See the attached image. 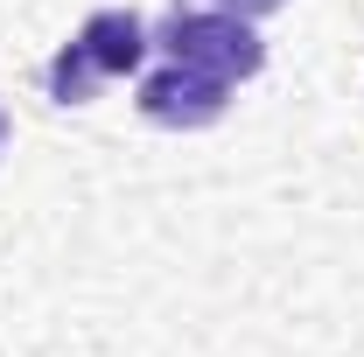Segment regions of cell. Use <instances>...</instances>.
<instances>
[{
	"label": "cell",
	"instance_id": "cell-1",
	"mask_svg": "<svg viewBox=\"0 0 364 357\" xmlns=\"http://www.w3.org/2000/svg\"><path fill=\"white\" fill-rule=\"evenodd\" d=\"M147 49H154V28L140 21L134 7H98L77 21V36L49 56L43 85L56 105H91L98 85H112V78H134L140 63H147Z\"/></svg>",
	"mask_w": 364,
	"mask_h": 357
},
{
	"label": "cell",
	"instance_id": "cell-2",
	"mask_svg": "<svg viewBox=\"0 0 364 357\" xmlns=\"http://www.w3.org/2000/svg\"><path fill=\"white\" fill-rule=\"evenodd\" d=\"M154 43H161L168 63L210 70V78H225L231 91L267 70V43H259V28L238 21V14H225V7H210V0H203V7H176V14H161V21H154Z\"/></svg>",
	"mask_w": 364,
	"mask_h": 357
},
{
	"label": "cell",
	"instance_id": "cell-3",
	"mask_svg": "<svg viewBox=\"0 0 364 357\" xmlns=\"http://www.w3.org/2000/svg\"><path fill=\"white\" fill-rule=\"evenodd\" d=\"M140 119L161 127V134H203L231 112V85L210 70H189V63H161L140 78Z\"/></svg>",
	"mask_w": 364,
	"mask_h": 357
},
{
	"label": "cell",
	"instance_id": "cell-4",
	"mask_svg": "<svg viewBox=\"0 0 364 357\" xmlns=\"http://www.w3.org/2000/svg\"><path fill=\"white\" fill-rule=\"evenodd\" d=\"M210 7H225V14H238V21H267V14L287 7V0H210Z\"/></svg>",
	"mask_w": 364,
	"mask_h": 357
},
{
	"label": "cell",
	"instance_id": "cell-5",
	"mask_svg": "<svg viewBox=\"0 0 364 357\" xmlns=\"http://www.w3.org/2000/svg\"><path fill=\"white\" fill-rule=\"evenodd\" d=\"M0 147H7V112H0Z\"/></svg>",
	"mask_w": 364,
	"mask_h": 357
}]
</instances>
